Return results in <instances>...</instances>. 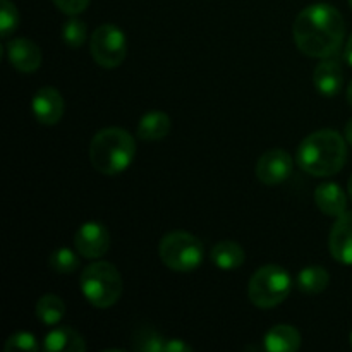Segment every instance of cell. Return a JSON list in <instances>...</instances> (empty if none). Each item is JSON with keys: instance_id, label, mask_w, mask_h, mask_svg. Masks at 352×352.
<instances>
[{"instance_id": "cell-33", "label": "cell", "mask_w": 352, "mask_h": 352, "mask_svg": "<svg viewBox=\"0 0 352 352\" xmlns=\"http://www.w3.org/2000/svg\"><path fill=\"white\" fill-rule=\"evenodd\" d=\"M349 6H351V9H352V0H349Z\"/></svg>"}, {"instance_id": "cell-14", "label": "cell", "mask_w": 352, "mask_h": 352, "mask_svg": "<svg viewBox=\"0 0 352 352\" xmlns=\"http://www.w3.org/2000/svg\"><path fill=\"white\" fill-rule=\"evenodd\" d=\"M315 203L327 217H340L347 210V196L337 182H323L315 191Z\"/></svg>"}, {"instance_id": "cell-16", "label": "cell", "mask_w": 352, "mask_h": 352, "mask_svg": "<svg viewBox=\"0 0 352 352\" xmlns=\"http://www.w3.org/2000/svg\"><path fill=\"white\" fill-rule=\"evenodd\" d=\"M263 347L268 352H296L301 347V333L292 325H275L265 336Z\"/></svg>"}, {"instance_id": "cell-23", "label": "cell", "mask_w": 352, "mask_h": 352, "mask_svg": "<svg viewBox=\"0 0 352 352\" xmlns=\"http://www.w3.org/2000/svg\"><path fill=\"white\" fill-rule=\"evenodd\" d=\"M86 33H88L86 24L82 23L81 19L72 16L71 19L64 24V28H62V40H64V43L67 45V47L79 48L85 43Z\"/></svg>"}, {"instance_id": "cell-29", "label": "cell", "mask_w": 352, "mask_h": 352, "mask_svg": "<svg viewBox=\"0 0 352 352\" xmlns=\"http://www.w3.org/2000/svg\"><path fill=\"white\" fill-rule=\"evenodd\" d=\"M346 141L349 144H352V119L347 122V126H346Z\"/></svg>"}, {"instance_id": "cell-7", "label": "cell", "mask_w": 352, "mask_h": 352, "mask_svg": "<svg viewBox=\"0 0 352 352\" xmlns=\"http://www.w3.org/2000/svg\"><path fill=\"white\" fill-rule=\"evenodd\" d=\"M91 57L100 67L116 69L127 55L126 33L116 24H102L96 28L89 40Z\"/></svg>"}, {"instance_id": "cell-25", "label": "cell", "mask_w": 352, "mask_h": 352, "mask_svg": "<svg viewBox=\"0 0 352 352\" xmlns=\"http://www.w3.org/2000/svg\"><path fill=\"white\" fill-rule=\"evenodd\" d=\"M3 349L7 352H36L40 349V344H38L36 337L30 332H16L6 340V346Z\"/></svg>"}, {"instance_id": "cell-17", "label": "cell", "mask_w": 352, "mask_h": 352, "mask_svg": "<svg viewBox=\"0 0 352 352\" xmlns=\"http://www.w3.org/2000/svg\"><path fill=\"white\" fill-rule=\"evenodd\" d=\"M210 260L217 268L223 272L237 270L246 260L244 250L234 241H220L210 251Z\"/></svg>"}, {"instance_id": "cell-6", "label": "cell", "mask_w": 352, "mask_h": 352, "mask_svg": "<svg viewBox=\"0 0 352 352\" xmlns=\"http://www.w3.org/2000/svg\"><path fill=\"white\" fill-rule=\"evenodd\" d=\"M292 289V278L285 268L278 265H265L258 268L248 284V298L256 308H275L287 299Z\"/></svg>"}, {"instance_id": "cell-10", "label": "cell", "mask_w": 352, "mask_h": 352, "mask_svg": "<svg viewBox=\"0 0 352 352\" xmlns=\"http://www.w3.org/2000/svg\"><path fill=\"white\" fill-rule=\"evenodd\" d=\"M31 107H33L34 119L43 126H54V124L60 122L65 110L64 98L58 93V89L50 88V86L40 88L34 93Z\"/></svg>"}, {"instance_id": "cell-4", "label": "cell", "mask_w": 352, "mask_h": 352, "mask_svg": "<svg viewBox=\"0 0 352 352\" xmlns=\"http://www.w3.org/2000/svg\"><path fill=\"white\" fill-rule=\"evenodd\" d=\"M81 292L89 305L105 309L120 299L124 292V280L116 265L109 261H96L82 270Z\"/></svg>"}, {"instance_id": "cell-15", "label": "cell", "mask_w": 352, "mask_h": 352, "mask_svg": "<svg viewBox=\"0 0 352 352\" xmlns=\"http://www.w3.org/2000/svg\"><path fill=\"white\" fill-rule=\"evenodd\" d=\"M41 347L47 352H82L86 342L71 327H57L47 333Z\"/></svg>"}, {"instance_id": "cell-32", "label": "cell", "mask_w": 352, "mask_h": 352, "mask_svg": "<svg viewBox=\"0 0 352 352\" xmlns=\"http://www.w3.org/2000/svg\"><path fill=\"white\" fill-rule=\"evenodd\" d=\"M349 340H351V347H352V332H351V337H349Z\"/></svg>"}, {"instance_id": "cell-30", "label": "cell", "mask_w": 352, "mask_h": 352, "mask_svg": "<svg viewBox=\"0 0 352 352\" xmlns=\"http://www.w3.org/2000/svg\"><path fill=\"white\" fill-rule=\"evenodd\" d=\"M347 102H349V105L352 107V81L351 85L347 86Z\"/></svg>"}, {"instance_id": "cell-18", "label": "cell", "mask_w": 352, "mask_h": 352, "mask_svg": "<svg viewBox=\"0 0 352 352\" xmlns=\"http://www.w3.org/2000/svg\"><path fill=\"white\" fill-rule=\"evenodd\" d=\"M170 117L165 112H148L138 124V138L143 141H160L170 133Z\"/></svg>"}, {"instance_id": "cell-31", "label": "cell", "mask_w": 352, "mask_h": 352, "mask_svg": "<svg viewBox=\"0 0 352 352\" xmlns=\"http://www.w3.org/2000/svg\"><path fill=\"white\" fill-rule=\"evenodd\" d=\"M347 191H349L351 201H352V175H351V179H349V184H347Z\"/></svg>"}, {"instance_id": "cell-13", "label": "cell", "mask_w": 352, "mask_h": 352, "mask_svg": "<svg viewBox=\"0 0 352 352\" xmlns=\"http://www.w3.org/2000/svg\"><path fill=\"white\" fill-rule=\"evenodd\" d=\"M313 85L323 96L332 98L339 95L344 85V71L339 62L330 57L323 58L313 72Z\"/></svg>"}, {"instance_id": "cell-22", "label": "cell", "mask_w": 352, "mask_h": 352, "mask_svg": "<svg viewBox=\"0 0 352 352\" xmlns=\"http://www.w3.org/2000/svg\"><path fill=\"white\" fill-rule=\"evenodd\" d=\"M79 256H81V254L74 253V251L69 250V248H58L57 251H54V253L50 254L48 263H50V268L55 274H74L79 268Z\"/></svg>"}, {"instance_id": "cell-9", "label": "cell", "mask_w": 352, "mask_h": 352, "mask_svg": "<svg viewBox=\"0 0 352 352\" xmlns=\"http://www.w3.org/2000/svg\"><path fill=\"white\" fill-rule=\"evenodd\" d=\"M292 174V158L282 148L265 151L256 164V177L265 186L282 184Z\"/></svg>"}, {"instance_id": "cell-20", "label": "cell", "mask_w": 352, "mask_h": 352, "mask_svg": "<svg viewBox=\"0 0 352 352\" xmlns=\"http://www.w3.org/2000/svg\"><path fill=\"white\" fill-rule=\"evenodd\" d=\"M65 316V305L58 296L45 294L36 302V318L43 325L55 327Z\"/></svg>"}, {"instance_id": "cell-19", "label": "cell", "mask_w": 352, "mask_h": 352, "mask_svg": "<svg viewBox=\"0 0 352 352\" xmlns=\"http://www.w3.org/2000/svg\"><path fill=\"white\" fill-rule=\"evenodd\" d=\"M330 284V275L320 265H309L298 275V289L306 294H320Z\"/></svg>"}, {"instance_id": "cell-5", "label": "cell", "mask_w": 352, "mask_h": 352, "mask_svg": "<svg viewBox=\"0 0 352 352\" xmlns=\"http://www.w3.org/2000/svg\"><path fill=\"white\" fill-rule=\"evenodd\" d=\"M162 263L172 272L189 274L195 272L205 258V246L192 234L184 230H174L162 237L158 246Z\"/></svg>"}, {"instance_id": "cell-12", "label": "cell", "mask_w": 352, "mask_h": 352, "mask_svg": "<svg viewBox=\"0 0 352 352\" xmlns=\"http://www.w3.org/2000/svg\"><path fill=\"white\" fill-rule=\"evenodd\" d=\"M7 58L19 72H34L41 65V50L28 38H14L7 45Z\"/></svg>"}, {"instance_id": "cell-3", "label": "cell", "mask_w": 352, "mask_h": 352, "mask_svg": "<svg viewBox=\"0 0 352 352\" xmlns=\"http://www.w3.org/2000/svg\"><path fill=\"white\" fill-rule=\"evenodd\" d=\"M136 155V141L122 127H105L89 144L91 165L103 175H119L129 168Z\"/></svg>"}, {"instance_id": "cell-28", "label": "cell", "mask_w": 352, "mask_h": 352, "mask_svg": "<svg viewBox=\"0 0 352 352\" xmlns=\"http://www.w3.org/2000/svg\"><path fill=\"white\" fill-rule=\"evenodd\" d=\"M344 57H346V62L352 67V34L349 36V40H347L346 48H344Z\"/></svg>"}, {"instance_id": "cell-27", "label": "cell", "mask_w": 352, "mask_h": 352, "mask_svg": "<svg viewBox=\"0 0 352 352\" xmlns=\"http://www.w3.org/2000/svg\"><path fill=\"white\" fill-rule=\"evenodd\" d=\"M189 351H192V347L177 339H168L164 347V352H189Z\"/></svg>"}, {"instance_id": "cell-8", "label": "cell", "mask_w": 352, "mask_h": 352, "mask_svg": "<svg viewBox=\"0 0 352 352\" xmlns=\"http://www.w3.org/2000/svg\"><path fill=\"white\" fill-rule=\"evenodd\" d=\"M74 246L82 258L98 260L110 250V234L100 222H85L74 236Z\"/></svg>"}, {"instance_id": "cell-2", "label": "cell", "mask_w": 352, "mask_h": 352, "mask_svg": "<svg viewBox=\"0 0 352 352\" xmlns=\"http://www.w3.org/2000/svg\"><path fill=\"white\" fill-rule=\"evenodd\" d=\"M347 146L342 134L336 129L311 133L298 148V165L309 175L330 177L346 165Z\"/></svg>"}, {"instance_id": "cell-11", "label": "cell", "mask_w": 352, "mask_h": 352, "mask_svg": "<svg viewBox=\"0 0 352 352\" xmlns=\"http://www.w3.org/2000/svg\"><path fill=\"white\" fill-rule=\"evenodd\" d=\"M329 250L333 260L352 265V212L337 217L329 236Z\"/></svg>"}, {"instance_id": "cell-1", "label": "cell", "mask_w": 352, "mask_h": 352, "mask_svg": "<svg viewBox=\"0 0 352 352\" xmlns=\"http://www.w3.org/2000/svg\"><path fill=\"white\" fill-rule=\"evenodd\" d=\"M292 33L302 54L327 58L339 52L346 34V23L342 14L330 3H313L298 14Z\"/></svg>"}, {"instance_id": "cell-24", "label": "cell", "mask_w": 352, "mask_h": 352, "mask_svg": "<svg viewBox=\"0 0 352 352\" xmlns=\"http://www.w3.org/2000/svg\"><path fill=\"white\" fill-rule=\"evenodd\" d=\"M19 26V12L10 0H0V34L9 38Z\"/></svg>"}, {"instance_id": "cell-26", "label": "cell", "mask_w": 352, "mask_h": 352, "mask_svg": "<svg viewBox=\"0 0 352 352\" xmlns=\"http://www.w3.org/2000/svg\"><path fill=\"white\" fill-rule=\"evenodd\" d=\"M54 3L67 16H78L88 9L89 0H54Z\"/></svg>"}, {"instance_id": "cell-21", "label": "cell", "mask_w": 352, "mask_h": 352, "mask_svg": "<svg viewBox=\"0 0 352 352\" xmlns=\"http://www.w3.org/2000/svg\"><path fill=\"white\" fill-rule=\"evenodd\" d=\"M165 337H162L157 330L151 327H141L136 330L133 337V349L143 352H164Z\"/></svg>"}]
</instances>
